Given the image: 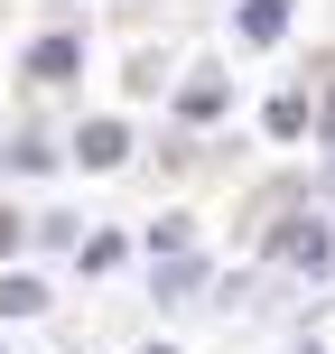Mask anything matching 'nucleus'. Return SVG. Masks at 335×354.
<instances>
[{
  "label": "nucleus",
  "instance_id": "nucleus-1",
  "mask_svg": "<svg viewBox=\"0 0 335 354\" xmlns=\"http://www.w3.org/2000/svg\"><path fill=\"white\" fill-rule=\"evenodd\" d=\"M270 252H280V261H298V270H317L326 252H335V224H317V214H298L289 233H270Z\"/></svg>",
  "mask_w": 335,
  "mask_h": 354
},
{
  "label": "nucleus",
  "instance_id": "nucleus-2",
  "mask_svg": "<svg viewBox=\"0 0 335 354\" xmlns=\"http://www.w3.org/2000/svg\"><path fill=\"white\" fill-rule=\"evenodd\" d=\"M75 159H84V168H122V159H131V131H122V122H84Z\"/></svg>",
  "mask_w": 335,
  "mask_h": 354
},
{
  "label": "nucleus",
  "instance_id": "nucleus-3",
  "mask_svg": "<svg viewBox=\"0 0 335 354\" xmlns=\"http://www.w3.org/2000/svg\"><path fill=\"white\" fill-rule=\"evenodd\" d=\"M75 66H84V47H75V37H37V47H28V75H37V84H66Z\"/></svg>",
  "mask_w": 335,
  "mask_h": 354
},
{
  "label": "nucleus",
  "instance_id": "nucleus-4",
  "mask_svg": "<svg viewBox=\"0 0 335 354\" xmlns=\"http://www.w3.org/2000/svg\"><path fill=\"white\" fill-rule=\"evenodd\" d=\"M242 37H251V47L289 37V0H242Z\"/></svg>",
  "mask_w": 335,
  "mask_h": 354
},
{
  "label": "nucleus",
  "instance_id": "nucleus-5",
  "mask_svg": "<svg viewBox=\"0 0 335 354\" xmlns=\"http://www.w3.org/2000/svg\"><path fill=\"white\" fill-rule=\"evenodd\" d=\"M261 122H270V140H298V131H307V103H298V93H280Z\"/></svg>",
  "mask_w": 335,
  "mask_h": 354
},
{
  "label": "nucleus",
  "instance_id": "nucleus-6",
  "mask_svg": "<svg viewBox=\"0 0 335 354\" xmlns=\"http://www.w3.org/2000/svg\"><path fill=\"white\" fill-rule=\"evenodd\" d=\"M37 308H47L37 280H0V317H37Z\"/></svg>",
  "mask_w": 335,
  "mask_h": 354
},
{
  "label": "nucleus",
  "instance_id": "nucleus-7",
  "mask_svg": "<svg viewBox=\"0 0 335 354\" xmlns=\"http://www.w3.org/2000/svg\"><path fill=\"white\" fill-rule=\"evenodd\" d=\"M177 112H186V122H214V112H224V84H214V75H205V84H186V93H177Z\"/></svg>",
  "mask_w": 335,
  "mask_h": 354
},
{
  "label": "nucleus",
  "instance_id": "nucleus-8",
  "mask_svg": "<svg viewBox=\"0 0 335 354\" xmlns=\"http://www.w3.org/2000/svg\"><path fill=\"white\" fill-rule=\"evenodd\" d=\"M186 289H205V261H186V252H177V261L159 270V299H186Z\"/></svg>",
  "mask_w": 335,
  "mask_h": 354
},
{
  "label": "nucleus",
  "instance_id": "nucleus-9",
  "mask_svg": "<svg viewBox=\"0 0 335 354\" xmlns=\"http://www.w3.org/2000/svg\"><path fill=\"white\" fill-rule=\"evenodd\" d=\"M19 233H28V224H19V214L0 205V252H19Z\"/></svg>",
  "mask_w": 335,
  "mask_h": 354
},
{
  "label": "nucleus",
  "instance_id": "nucleus-10",
  "mask_svg": "<svg viewBox=\"0 0 335 354\" xmlns=\"http://www.w3.org/2000/svg\"><path fill=\"white\" fill-rule=\"evenodd\" d=\"M140 354H168V345H140Z\"/></svg>",
  "mask_w": 335,
  "mask_h": 354
},
{
  "label": "nucleus",
  "instance_id": "nucleus-11",
  "mask_svg": "<svg viewBox=\"0 0 335 354\" xmlns=\"http://www.w3.org/2000/svg\"><path fill=\"white\" fill-rule=\"evenodd\" d=\"M326 122H335V103H326Z\"/></svg>",
  "mask_w": 335,
  "mask_h": 354
}]
</instances>
